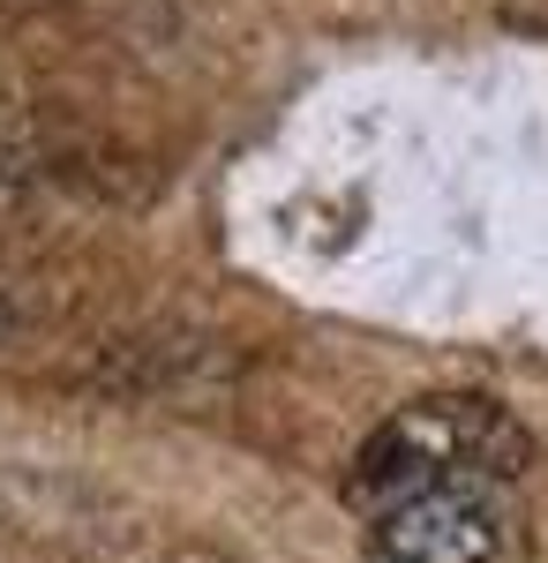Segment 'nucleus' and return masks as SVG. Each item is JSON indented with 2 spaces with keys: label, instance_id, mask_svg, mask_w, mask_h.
<instances>
[{
  "label": "nucleus",
  "instance_id": "2",
  "mask_svg": "<svg viewBox=\"0 0 548 563\" xmlns=\"http://www.w3.org/2000/svg\"><path fill=\"white\" fill-rule=\"evenodd\" d=\"M369 519V556L376 563H496L504 556V488H414L391 496Z\"/></svg>",
  "mask_w": 548,
  "mask_h": 563
},
{
  "label": "nucleus",
  "instance_id": "3",
  "mask_svg": "<svg viewBox=\"0 0 548 563\" xmlns=\"http://www.w3.org/2000/svg\"><path fill=\"white\" fill-rule=\"evenodd\" d=\"M0 339H8V294H0Z\"/></svg>",
  "mask_w": 548,
  "mask_h": 563
},
{
  "label": "nucleus",
  "instance_id": "1",
  "mask_svg": "<svg viewBox=\"0 0 548 563\" xmlns=\"http://www.w3.org/2000/svg\"><path fill=\"white\" fill-rule=\"evenodd\" d=\"M526 459H534V435L511 421V406L481 390H428L361 443L346 496H353V511H376L414 488H465V481L504 488Z\"/></svg>",
  "mask_w": 548,
  "mask_h": 563
}]
</instances>
